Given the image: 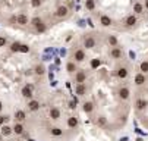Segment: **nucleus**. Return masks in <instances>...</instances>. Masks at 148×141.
Segmentation results:
<instances>
[{"mask_svg": "<svg viewBox=\"0 0 148 141\" xmlns=\"http://www.w3.org/2000/svg\"><path fill=\"white\" fill-rule=\"evenodd\" d=\"M100 24H101V27H110V25L113 24V21H112V18H110L109 15H101Z\"/></svg>", "mask_w": 148, "mask_h": 141, "instance_id": "nucleus-15", "label": "nucleus"}, {"mask_svg": "<svg viewBox=\"0 0 148 141\" xmlns=\"http://www.w3.org/2000/svg\"><path fill=\"white\" fill-rule=\"evenodd\" d=\"M43 5V0H31V6L32 8H40Z\"/></svg>", "mask_w": 148, "mask_h": 141, "instance_id": "nucleus-31", "label": "nucleus"}, {"mask_svg": "<svg viewBox=\"0 0 148 141\" xmlns=\"http://www.w3.org/2000/svg\"><path fill=\"white\" fill-rule=\"evenodd\" d=\"M19 47H21V43H13L10 46V50L12 52H19Z\"/></svg>", "mask_w": 148, "mask_h": 141, "instance_id": "nucleus-35", "label": "nucleus"}, {"mask_svg": "<svg viewBox=\"0 0 148 141\" xmlns=\"http://www.w3.org/2000/svg\"><path fill=\"white\" fill-rule=\"evenodd\" d=\"M87 91H88V87H87V84H85V83H82V84H76V87H75V93H76L79 97L85 96V94H87Z\"/></svg>", "mask_w": 148, "mask_h": 141, "instance_id": "nucleus-9", "label": "nucleus"}, {"mask_svg": "<svg viewBox=\"0 0 148 141\" xmlns=\"http://www.w3.org/2000/svg\"><path fill=\"white\" fill-rule=\"evenodd\" d=\"M117 96H119V98L120 100H129V97H131V90L128 88V87H120L119 88V91H117Z\"/></svg>", "mask_w": 148, "mask_h": 141, "instance_id": "nucleus-1", "label": "nucleus"}, {"mask_svg": "<svg viewBox=\"0 0 148 141\" xmlns=\"http://www.w3.org/2000/svg\"><path fill=\"white\" fill-rule=\"evenodd\" d=\"M95 44H97V41H95V38H94V37L87 35L85 38H84V47H87V49H94Z\"/></svg>", "mask_w": 148, "mask_h": 141, "instance_id": "nucleus-7", "label": "nucleus"}, {"mask_svg": "<svg viewBox=\"0 0 148 141\" xmlns=\"http://www.w3.org/2000/svg\"><path fill=\"white\" fill-rule=\"evenodd\" d=\"M8 119H9V116H6V115H2V113H0V127L5 125Z\"/></svg>", "mask_w": 148, "mask_h": 141, "instance_id": "nucleus-32", "label": "nucleus"}, {"mask_svg": "<svg viewBox=\"0 0 148 141\" xmlns=\"http://www.w3.org/2000/svg\"><path fill=\"white\" fill-rule=\"evenodd\" d=\"M25 119H27V113L24 110H16L15 112V122H21V124H22Z\"/></svg>", "mask_w": 148, "mask_h": 141, "instance_id": "nucleus-16", "label": "nucleus"}, {"mask_svg": "<svg viewBox=\"0 0 148 141\" xmlns=\"http://www.w3.org/2000/svg\"><path fill=\"white\" fill-rule=\"evenodd\" d=\"M54 15H56L57 18H66V16L69 15V8H68V6H59V8L56 9Z\"/></svg>", "mask_w": 148, "mask_h": 141, "instance_id": "nucleus-5", "label": "nucleus"}, {"mask_svg": "<svg viewBox=\"0 0 148 141\" xmlns=\"http://www.w3.org/2000/svg\"><path fill=\"white\" fill-rule=\"evenodd\" d=\"M0 141H3V135L2 134H0Z\"/></svg>", "mask_w": 148, "mask_h": 141, "instance_id": "nucleus-39", "label": "nucleus"}, {"mask_svg": "<svg viewBox=\"0 0 148 141\" xmlns=\"http://www.w3.org/2000/svg\"><path fill=\"white\" fill-rule=\"evenodd\" d=\"M21 94H22V97L24 98H28V100H31L32 98V85H24L22 88H21Z\"/></svg>", "mask_w": 148, "mask_h": 141, "instance_id": "nucleus-4", "label": "nucleus"}, {"mask_svg": "<svg viewBox=\"0 0 148 141\" xmlns=\"http://www.w3.org/2000/svg\"><path fill=\"white\" fill-rule=\"evenodd\" d=\"M134 83H135V85H136V87L144 85V84L147 83V76H145V74H142V72L136 74V75H135V79H134Z\"/></svg>", "mask_w": 148, "mask_h": 141, "instance_id": "nucleus-8", "label": "nucleus"}, {"mask_svg": "<svg viewBox=\"0 0 148 141\" xmlns=\"http://www.w3.org/2000/svg\"><path fill=\"white\" fill-rule=\"evenodd\" d=\"M49 116H50V119H53V120H59V119L62 118V110H60L59 107L53 106V107H50V110H49Z\"/></svg>", "mask_w": 148, "mask_h": 141, "instance_id": "nucleus-2", "label": "nucleus"}, {"mask_svg": "<svg viewBox=\"0 0 148 141\" xmlns=\"http://www.w3.org/2000/svg\"><path fill=\"white\" fill-rule=\"evenodd\" d=\"M142 12H144V5L139 3V2H135L134 3V13L135 15H141Z\"/></svg>", "mask_w": 148, "mask_h": 141, "instance_id": "nucleus-24", "label": "nucleus"}, {"mask_svg": "<svg viewBox=\"0 0 148 141\" xmlns=\"http://www.w3.org/2000/svg\"><path fill=\"white\" fill-rule=\"evenodd\" d=\"M66 71H68L69 74H73L75 71H78V69H76V63H75V62H68V65H66Z\"/></svg>", "mask_w": 148, "mask_h": 141, "instance_id": "nucleus-25", "label": "nucleus"}, {"mask_svg": "<svg viewBox=\"0 0 148 141\" xmlns=\"http://www.w3.org/2000/svg\"><path fill=\"white\" fill-rule=\"evenodd\" d=\"M6 43H8L6 37H0V47H5V46H6Z\"/></svg>", "mask_w": 148, "mask_h": 141, "instance_id": "nucleus-36", "label": "nucleus"}, {"mask_svg": "<svg viewBox=\"0 0 148 141\" xmlns=\"http://www.w3.org/2000/svg\"><path fill=\"white\" fill-rule=\"evenodd\" d=\"M15 21H16L18 25H22V27H24V25H28V22H29V21H28V16L24 15V13H19V15L15 18Z\"/></svg>", "mask_w": 148, "mask_h": 141, "instance_id": "nucleus-12", "label": "nucleus"}, {"mask_svg": "<svg viewBox=\"0 0 148 141\" xmlns=\"http://www.w3.org/2000/svg\"><path fill=\"white\" fill-rule=\"evenodd\" d=\"M107 41H109V44H110L112 47H117V38H116L114 35H109Z\"/></svg>", "mask_w": 148, "mask_h": 141, "instance_id": "nucleus-28", "label": "nucleus"}, {"mask_svg": "<svg viewBox=\"0 0 148 141\" xmlns=\"http://www.w3.org/2000/svg\"><path fill=\"white\" fill-rule=\"evenodd\" d=\"M12 129H13V132H15L16 135H22V134H24V131H25L24 125L21 124V122H15V125L12 127Z\"/></svg>", "mask_w": 148, "mask_h": 141, "instance_id": "nucleus-20", "label": "nucleus"}, {"mask_svg": "<svg viewBox=\"0 0 148 141\" xmlns=\"http://www.w3.org/2000/svg\"><path fill=\"white\" fill-rule=\"evenodd\" d=\"M85 52H84L82 49H78L76 52H75V54H73V59H75V63H79V62H84L85 60Z\"/></svg>", "mask_w": 148, "mask_h": 141, "instance_id": "nucleus-10", "label": "nucleus"}, {"mask_svg": "<svg viewBox=\"0 0 148 141\" xmlns=\"http://www.w3.org/2000/svg\"><path fill=\"white\" fill-rule=\"evenodd\" d=\"M95 125L97 127H100V128H104V127H107V118L106 116H98L97 119H95Z\"/></svg>", "mask_w": 148, "mask_h": 141, "instance_id": "nucleus-22", "label": "nucleus"}, {"mask_svg": "<svg viewBox=\"0 0 148 141\" xmlns=\"http://www.w3.org/2000/svg\"><path fill=\"white\" fill-rule=\"evenodd\" d=\"M110 56H112L113 59H122L123 52H122V49H120V47H113V49L110 50Z\"/></svg>", "mask_w": 148, "mask_h": 141, "instance_id": "nucleus-19", "label": "nucleus"}, {"mask_svg": "<svg viewBox=\"0 0 148 141\" xmlns=\"http://www.w3.org/2000/svg\"><path fill=\"white\" fill-rule=\"evenodd\" d=\"M139 69H141L142 74H148V60H144V62H141Z\"/></svg>", "mask_w": 148, "mask_h": 141, "instance_id": "nucleus-27", "label": "nucleus"}, {"mask_svg": "<svg viewBox=\"0 0 148 141\" xmlns=\"http://www.w3.org/2000/svg\"><path fill=\"white\" fill-rule=\"evenodd\" d=\"M128 75H129V71H128V68H126V66H120L117 69V78L126 79V78H128Z\"/></svg>", "mask_w": 148, "mask_h": 141, "instance_id": "nucleus-17", "label": "nucleus"}, {"mask_svg": "<svg viewBox=\"0 0 148 141\" xmlns=\"http://www.w3.org/2000/svg\"><path fill=\"white\" fill-rule=\"evenodd\" d=\"M136 22H138V18L132 13V15H129V16H126V19H125V27L132 28V27L136 25Z\"/></svg>", "mask_w": 148, "mask_h": 141, "instance_id": "nucleus-6", "label": "nucleus"}, {"mask_svg": "<svg viewBox=\"0 0 148 141\" xmlns=\"http://www.w3.org/2000/svg\"><path fill=\"white\" fill-rule=\"evenodd\" d=\"M66 124H68V127H69L71 129H76V128L79 127V119H78L76 116H69Z\"/></svg>", "mask_w": 148, "mask_h": 141, "instance_id": "nucleus-11", "label": "nucleus"}, {"mask_svg": "<svg viewBox=\"0 0 148 141\" xmlns=\"http://www.w3.org/2000/svg\"><path fill=\"white\" fill-rule=\"evenodd\" d=\"M41 22H43V19H41V18H38V16H35V18H32V19H31V21H29V24H31V25H32L34 28H37V27H38V25H40Z\"/></svg>", "mask_w": 148, "mask_h": 141, "instance_id": "nucleus-26", "label": "nucleus"}, {"mask_svg": "<svg viewBox=\"0 0 148 141\" xmlns=\"http://www.w3.org/2000/svg\"><path fill=\"white\" fill-rule=\"evenodd\" d=\"M40 102L38 100H34V98H31L29 102H28V110H31V112H37V110H40Z\"/></svg>", "mask_w": 148, "mask_h": 141, "instance_id": "nucleus-13", "label": "nucleus"}, {"mask_svg": "<svg viewBox=\"0 0 148 141\" xmlns=\"http://www.w3.org/2000/svg\"><path fill=\"white\" fill-rule=\"evenodd\" d=\"M13 132V129H12V127H9V125H2V129H0V134H2L3 137H8V135H10Z\"/></svg>", "mask_w": 148, "mask_h": 141, "instance_id": "nucleus-23", "label": "nucleus"}, {"mask_svg": "<svg viewBox=\"0 0 148 141\" xmlns=\"http://www.w3.org/2000/svg\"><path fill=\"white\" fill-rule=\"evenodd\" d=\"M34 71H35V74H37V75H44L46 68H44L43 65H37V66L34 68Z\"/></svg>", "mask_w": 148, "mask_h": 141, "instance_id": "nucleus-29", "label": "nucleus"}, {"mask_svg": "<svg viewBox=\"0 0 148 141\" xmlns=\"http://www.w3.org/2000/svg\"><path fill=\"white\" fill-rule=\"evenodd\" d=\"M9 141H16V140H9Z\"/></svg>", "mask_w": 148, "mask_h": 141, "instance_id": "nucleus-40", "label": "nucleus"}, {"mask_svg": "<svg viewBox=\"0 0 148 141\" xmlns=\"http://www.w3.org/2000/svg\"><path fill=\"white\" fill-rule=\"evenodd\" d=\"M19 52H22V53H28V52H29V47H28L27 44H21Z\"/></svg>", "mask_w": 148, "mask_h": 141, "instance_id": "nucleus-34", "label": "nucleus"}, {"mask_svg": "<svg viewBox=\"0 0 148 141\" xmlns=\"http://www.w3.org/2000/svg\"><path fill=\"white\" fill-rule=\"evenodd\" d=\"M2 110H3V103L0 102V112H2Z\"/></svg>", "mask_w": 148, "mask_h": 141, "instance_id": "nucleus-38", "label": "nucleus"}, {"mask_svg": "<svg viewBox=\"0 0 148 141\" xmlns=\"http://www.w3.org/2000/svg\"><path fill=\"white\" fill-rule=\"evenodd\" d=\"M35 30H37L38 32H44V31H46V24H44V22H41V24H40V25H38Z\"/></svg>", "mask_w": 148, "mask_h": 141, "instance_id": "nucleus-33", "label": "nucleus"}, {"mask_svg": "<svg viewBox=\"0 0 148 141\" xmlns=\"http://www.w3.org/2000/svg\"><path fill=\"white\" fill-rule=\"evenodd\" d=\"M147 106H148V103H147V100H144V98H138L136 103H135V107H136V110H139V112L145 110Z\"/></svg>", "mask_w": 148, "mask_h": 141, "instance_id": "nucleus-18", "label": "nucleus"}, {"mask_svg": "<svg viewBox=\"0 0 148 141\" xmlns=\"http://www.w3.org/2000/svg\"><path fill=\"white\" fill-rule=\"evenodd\" d=\"M144 8L148 10V0H145V3H144Z\"/></svg>", "mask_w": 148, "mask_h": 141, "instance_id": "nucleus-37", "label": "nucleus"}, {"mask_svg": "<svg viewBox=\"0 0 148 141\" xmlns=\"http://www.w3.org/2000/svg\"><path fill=\"white\" fill-rule=\"evenodd\" d=\"M82 109H84V112H85L87 115H90L94 110V103L92 102H84L82 103Z\"/></svg>", "mask_w": 148, "mask_h": 141, "instance_id": "nucleus-21", "label": "nucleus"}, {"mask_svg": "<svg viewBox=\"0 0 148 141\" xmlns=\"http://www.w3.org/2000/svg\"><path fill=\"white\" fill-rule=\"evenodd\" d=\"M49 132H50L51 137H56V138L63 135V129L60 127H51V128H49Z\"/></svg>", "mask_w": 148, "mask_h": 141, "instance_id": "nucleus-14", "label": "nucleus"}, {"mask_svg": "<svg viewBox=\"0 0 148 141\" xmlns=\"http://www.w3.org/2000/svg\"><path fill=\"white\" fill-rule=\"evenodd\" d=\"M85 8L88 10H94L95 9V2L94 0H85Z\"/></svg>", "mask_w": 148, "mask_h": 141, "instance_id": "nucleus-30", "label": "nucleus"}, {"mask_svg": "<svg viewBox=\"0 0 148 141\" xmlns=\"http://www.w3.org/2000/svg\"><path fill=\"white\" fill-rule=\"evenodd\" d=\"M75 83L76 84L87 83V72L85 71H76L75 72Z\"/></svg>", "mask_w": 148, "mask_h": 141, "instance_id": "nucleus-3", "label": "nucleus"}]
</instances>
